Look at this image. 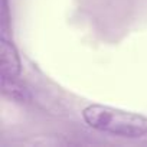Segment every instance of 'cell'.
<instances>
[{"label": "cell", "mask_w": 147, "mask_h": 147, "mask_svg": "<svg viewBox=\"0 0 147 147\" xmlns=\"http://www.w3.org/2000/svg\"><path fill=\"white\" fill-rule=\"evenodd\" d=\"M2 88H3V92L9 95L10 98L20 100V101H25L28 98V91L18 82V78L16 80H2Z\"/></svg>", "instance_id": "obj_3"}, {"label": "cell", "mask_w": 147, "mask_h": 147, "mask_svg": "<svg viewBox=\"0 0 147 147\" xmlns=\"http://www.w3.org/2000/svg\"><path fill=\"white\" fill-rule=\"evenodd\" d=\"M20 74V58L13 43L0 40V75L2 80H16Z\"/></svg>", "instance_id": "obj_2"}, {"label": "cell", "mask_w": 147, "mask_h": 147, "mask_svg": "<svg viewBox=\"0 0 147 147\" xmlns=\"http://www.w3.org/2000/svg\"><path fill=\"white\" fill-rule=\"evenodd\" d=\"M82 117L91 128L102 133L127 138H138L147 134V118L118 108L90 105L84 110Z\"/></svg>", "instance_id": "obj_1"}]
</instances>
